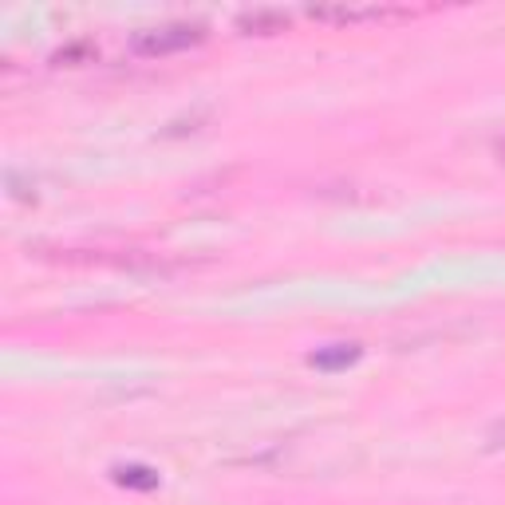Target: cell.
Instances as JSON below:
<instances>
[{
    "mask_svg": "<svg viewBox=\"0 0 505 505\" xmlns=\"http://www.w3.org/2000/svg\"><path fill=\"white\" fill-rule=\"evenodd\" d=\"M201 36L206 32L198 24H162V29H146L134 36V52L139 56H170V52H182L190 44H198Z\"/></svg>",
    "mask_w": 505,
    "mask_h": 505,
    "instance_id": "cell-1",
    "label": "cell"
},
{
    "mask_svg": "<svg viewBox=\"0 0 505 505\" xmlns=\"http://www.w3.org/2000/svg\"><path fill=\"white\" fill-rule=\"evenodd\" d=\"M383 16H399V12H387V8H312V20H339V24L383 20Z\"/></svg>",
    "mask_w": 505,
    "mask_h": 505,
    "instance_id": "cell-2",
    "label": "cell"
},
{
    "mask_svg": "<svg viewBox=\"0 0 505 505\" xmlns=\"http://www.w3.org/2000/svg\"><path fill=\"white\" fill-rule=\"evenodd\" d=\"M289 16L284 12H253V16H241V29H284Z\"/></svg>",
    "mask_w": 505,
    "mask_h": 505,
    "instance_id": "cell-3",
    "label": "cell"
},
{
    "mask_svg": "<svg viewBox=\"0 0 505 505\" xmlns=\"http://www.w3.org/2000/svg\"><path fill=\"white\" fill-rule=\"evenodd\" d=\"M352 347H347V352H336V355H316V360H312V363H320V367H332V363H344V360H352Z\"/></svg>",
    "mask_w": 505,
    "mask_h": 505,
    "instance_id": "cell-4",
    "label": "cell"
},
{
    "mask_svg": "<svg viewBox=\"0 0 505 505\" xmlns=\"http://www.w3.org/2000/svg\"><path fill=\"white\" fill-rule=\"evenodd\" d=\"M501 162H505V146H501Z\"/></svg>",
    "mask_w": 505,
    "mask_h": 505,
    "instance_id": "cell-5",
    "label": "cell"
}]
</instances>
